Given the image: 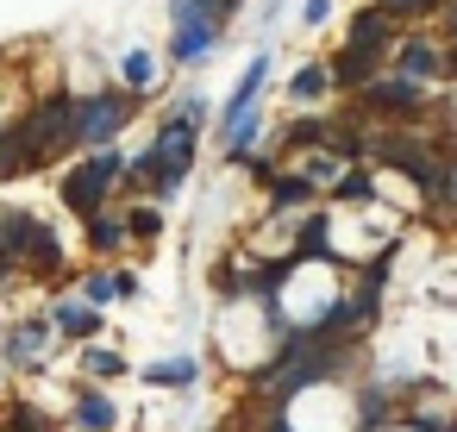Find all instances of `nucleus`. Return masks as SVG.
<instances>
[{
	"instance_id": "2f4dec72",
	"label": "nucleus",
	"mask_w": 457,
	"mask_h": 432,
	"mask_svg": "<svg viewBox=\"0 0 457 432\" xmlns=\"http://www.w3.org/2000/svg\"><path fill=\"white\" fill-rule=\"evenodd\" d=\"M438 7H445V0H438Z\"/></svg>"
},
{
	"instance_id": "c756f323",
	"label": "nucleus",
	"mask_w": 457,
	"mask_h": 432,
	"mask_svg": "<svg viewBox=\"0 0 457 432\" xmlns=\"http://www.w3.org/2000/svg\"><path fill=\"white\" fill-rule=\"evenodd\" d=\"M438 76H451V82H457V45H451V51L438 57Z\"/></svg>"
},
{
	"instance_id": "5701e85b",
	"label": "nucleus",
	"mask_w": 457,
	"mask_h": 432,
	"mask_svg": "<svg viewBox=\"0 0 457 432\" xmlns=\"http://www.w3.org/2000/svg\"><path fill=\"white\" fill-rule=\"evenodd\" d=\"M126 232L157 238V232H163V207H132V213H126Z\"/></svg>"
},
{
	"instance_id": "7ed1b4c3",
	"label": "nucleus",
	"mask_w": 457,
	"mask_h": 432,
	"mask_svg": "<svg viewBox=\"0 0 457 432\" xmlns=\"http://www.w3.org/2000/svg\"><path fill=\"white\" fill-rule=\"evenodd\" d=\"M120 182H126V157L120 151H95L88 163H76L63 176V207L82 213V220H95L101 201H107V188H120Z\"/></svg>"
},
{
	"instance_id": "ddd939ff",
	"label": "nucleus",
	"mask_w": 457,
	"mask_h": 432,
	"mask_svg": "<svg viewBox=\"0 0 457 432\" xmlns=\"http://www.w3.org/2000/svg\"><path fill=\"white\" fill-rule=\"evenodd\" d=\"M51 326H57L63 338H95V332H101V313H95V301H88V307H76V301H70V307H57V313H51Z\"/></svg>"
},
{
	"instance_id": "dca6fc26",
	"label": "nucleus",
	"mask_w": 457,
	"mask_h": 432,
	"mask_svg": "<svg viewBox=\"0 0 457 432\" xmlns=\"http://www.w3.org/2000/svg\"><path fill=\"white\" fill-rule=\"evenodd\" d=\"M270 201H276V207H301V201H313V182H307V176H282V170H276V176H270Z\"/></svg>"
},
{
	"instance_id": "bb28decb",
	"label": "nucleus",
	"mask_w": 457,
	"mask_h": 432,
	"mask_svg": "<svg viewBox=\"0 0 457 432\" xmlns=\"http://www.w3.org/2000/svg\"><path fill=\"white\" fill-rule=\"evenodd\" d=\"M301 251H326V220H320V213L301 226Z\"/></svg>"
},
{
	"instance_id": "393cba45",
	"label": "nucleus",
	"mask_w": 457,
	"mask_h": 432,
	"mask_svg": "<svg viewBox=\"0 0 457 432\" xmlns=\"http://www.w3.org/2000/svg\"><path fill=\"white\" fill-rule=\"evenodd\" d=\"M88 376L113 382V376H126V357H120V351H88Z\"/></svg>"
},
{
	"instance_id": "4be33fe9",
	"label": "nucleus",
	"mask_w": 457,
	"mask_h": 432,
	"mask_svg": "<svg viewBox=\"0 0 457 432\" xmlns=\"http://www.w3.org/2000/svg\"><path fill=\"white\" fill-rule=\"evenodd\" d=\"M376 7H382V13L401 26V20H426V13L438 7V0H376Z\"/></svg>"
},
{
	"instance_id": "2eb2a0df",
	"label": "nucleus",
	"mask_w": 457,
	"mask_h": 432,
	"mask_svg": "<svg viewBox=\"0 0 457 432\" xmlns=\"http://www.w3.org/2000/svg\"><path fill=\"white\" fill-rule=\"evenodd\" d=\"M76 420H82L88 432H113V420H120V407H113L107 395H95V388H88V395L76 401Z\"/></svg>"
},
{
	"instance_id": "aec40b11",
	"label": "nucleus",
	"mask_w": 457,
	"mask_h": 432,
	"mask_svg": "<svg viewBox=\"0 0 457 432\" xmlns=\"http://www.w3.org/2000/svg\"><path fill=\"white\" fill-rule=\"evenodd\" d=\"M332 195H338V201H370V195H376V182H370V170H351V176H338V182H332Z\"/></svg>"
},
{
	"instance_id": "9b49d317",
	"label": "nucleus",
	"mask_w": 457,
	"mask_h": 432,
	"mask_svg": "<svg viewBox=\"0 0 457 432\" xmlns=\"http://www.w3.org/2000/svg\"><path fill=\"white\" fill-rule=\"evenodd\" d=\"M220 38H226L220 26H176V45H170V57H176V63H201V57H207Z\"/></svg>"
},
{
	"instance_id": "f257e3e1",
	"label": "nucleus",
	"mask_w": 457,
	"mask_h": 432,
	"mask_svg": "<svg viewBox=\"0 0 457 432\" xmlns=\"http://www.w3.org/2000/svg\"><path fill=\"white\" fill-rule=\"evenodd\" d=\"M13 138H20V151H26L32 170L51 163V157H63V151L76 145V101H70V95L38 101L26 120H13Z\"/></svg>"
},
{
	"instance_id": "f8f14e48",
	"label": "nucleus",
	"mask_w": 457,
	"mask_h": 432,
	"mask_svg": "<svg viewBox=\"0 0 457 432\" xmlns=\"http://www.w3.org/2000/svg\"><path fill=\"white\" fill-rule=\"evenodd\" d=\"M263 82H270V51H263V57H251V70L238 76V88H232V101H226V113H245V107H257V95H263Z\"/></svg>"
},
{
	"instance_id": "1a4fd4ad",
	"label": "nucleus",
	"mask_w": 457,
	"mask_h": 432,
	"mask_svg": "<svg viewBox=\"0 0 457 432\" xmlns=\"http://www.w3.org/2000/svg\"><path fill=\"white\" fill-rule=\"evenodd\" d=\"M420 195H426V207H432L438 220H457V157H438V176H432Z\"/></svg>"
},
{
	"instance_id": "412c9836",
	"label": "nucleus",
	"mask_w": 457,
	"mask_h": 432,
	"mask_svg": "<svg viewBox=\"0 0 457 432\" xmlns=\"http://www.w3.org/2000/svg\"><path fill=\"white\" fill-rule=\"evenodd\" d=\"M45 332H51V326H45V320H32V326H20V332H13V338H7V357H32V351H38V345H45Z\"/></svg>"
},
{
	"instance_id": "20e7f679",
	"label": "nucleus",
	"mask_w": 457,
	"mask_h": 432,
	"mask_svg": "<svg viewBox=\"0 0 457 432\" xmlns=\"http://www.w3.org/2000/svg\"><path fill=\"white\" fill-rule=\"evenodd\" d=\"M357 120L370 113V120H420L426 113V82H413V76H370L357 95Z\"/></svg>"
},
{
	"instance_id": "7c9ffc66",
	"label": "nucleus",
	"mask_w": 457,
	"mask_h": 432,
	"mask_svg": "<svg viewBox=\"0 0 457 432\" xmlns=\"http://www.w3.org/2000/svg\"><path fill=\"white\" fill-rule=\"evenodd\" d=\"M451 32H457V0H451Z\"/></svg>"
},
{
	"instance_id": "9d476101",
	"label": "nucleus",
	"mask_w": 457,
	"mask_h": 432,
	"mask_svg": "<svg viewBox=\"0 0 457 432\" xmlns=\"http://www.w3.org/2000/svg\"><path fill=\"white\" fill-rule=\"evenodd\" d=\"M63 263V238L38 220V232H32V245H26V257H20V270H32V276H51Z\"/></svg>"
},
{
	"instance_id": "c85d7f7f",
	"label": "nucleus",
	"mask_w": 457,
	"mask_h": 432,
	"mask_svg": "<svg viewBox=\"0 0 457 432\" xmlns=\"http://www.w3.org/2000/svg\"><path fill=\"white\" fill-rule=\"evenodd\" d=\"M326 13H332V0H301V20H307V26H320Z\"/></svg>"
},
{
	"instance_id": "6e6552de",
	"label": "nucleus",
	"mask_w": 457,
	"mask_h": 432,
	"mask_svg": "<svg viewBox=\"0 0 457 432\" xmlns=\"http://www.w3.org/2000/svg\"><path fill=\"white\" fill-rule=\"evenodd\" d=\"M326 70H332V88L357 95V88H363L370 76H382V57H370V51H351V45H345V51H338V57L326 63Z\"/></svg>"
},
{
	"instance_id": "b1692460",
	"label": "nucleus",
	"mask_w": 457,
	"mask_h": 432,
	"mask_svg": "<svg viewBox=\"0 0 457 432\" xmlns=\"http://www.w3.org/2000/svg\"><path fill=\"white\" fill-rule=\"evenodd\" d=\"M151 382H170V388H188L195 382V363L188 357H176V363H157V370H145Z\"/></svg>"
},
{
	"instance_id": "423d86ee",
	"label": "nucleus",
	"mask_w": 457,
	"mask_h": 432,
	"mask_svg": "<svg viewBox=\"0 0 457 432\" xmlns=\"http://www.w3.org/2000/svg\"><path fill=\"white\" fill-rule=\"evenodd\" d=\"M345 45H351V51H370V57H388V51H395V20H388L382 7H363V13L351 20Z\"/></svg>"
},
{
	"instance_id": "6ab92c4d",
	"label": "nucleus",
	"mask_w": 457,
	"mask_h": 432,
	"mask_svg": "<svg viewBox=\"0 0 457 432\" xmlns=\"http://www.w3.org/2000/svg\"><path fill=\"white\" fill-rule=\"evenodd\" d=\"M120 76H126V88H132V95H138V88H151V82H157V63H151V57H145V51H132V57H126V70H120Z\"/></svg>"
},
{
	"instance_id": "cd10ccee",
	"label": "nucleus",
	"mask_w": 457,
	"mask_h": 432,
	"mask_svg": "<svg viewBox=\"0 0 457 432\" xmlns=\"http://www.w3.org/2000/svg\"><path fill=\"white\" fill-rule=\"evenodd\" d=\"M201 113H207V107H201V101H182V107H176V113H170V120H182V126H195V132H201Z\"/></svg>"
},
{
	"instance_id": "f03ea898",
	"label": "nucleus",
	"mask_w": 457,
	"mask_h": 432,
	"mask_svg": "<svg viewBox=\"0 0 457 432\" xmlns=\"http://www.w3.org/2000/svg\"><path fill=\"white\" fill-rule=\"evenodd\" d=\"M363 157H370V163H395L407 182L426 188V182L438 176V157H445V151H438L432 138H420L413 126H401V132H370V138H363Z\"/></svg>"
},
{
	"instance_id": "f3484780",
	"label": "nucleus",
	"mask_w": 457,
	"mask_h": 432,
	"mask_svg": "<svg viewBox=\"0 0 457 432\" xmlns=\"http://www.w3.org/2000/svg\"><path fill=\"white\" fill-rule=\"evenodd\" d=\"M13 176H32V163H26V151H20V138H13V126H0V182H13Z\"/></svg>"
},
{
	"instance_id": "a878e982",
	"label": "nucleus",
	"mask_w": 457,
	"mask_h": 432,
	"mask_svg": "<svg viewBox=\"0 0 457 432\" xmlns=\"http://www.w3.org/2000/svg\"><path fill=\"white\" fill-rule=\"evenodd\" d=\"M7 432H45V413L20 401V407H7Z\"/></svg>"
},
{
	"instance_id": "4468645a",
	"label": "nucleus",
	"mask_w": 457,
	"mask_h": 432,
	"mask_svg": "<svg viewBox=\"0 0 457 432\" xmlns=\"http://www.w3.org/2000/svg\"><path fill=\"white\" fill-rule=\"evenodd\" d=\"M326 88H332V70H326V63H301V70H295V82H288V95H295L301 107H307V101H320Z\"/></svg>"
},
{
	"instance_id": "39448f33",
	"label": "nucleus",
	"mask_w": 457,
	"mask_h": 432,
	"mask_svg": "<svg viewBox=\"0 0 457 432\" xmlns=\"http://www.w3.org/2000/svg\"><path fill=\"white\" fill-rule=\"evenodd\" d=\"M132 113H138V95L132 88H101V95L76 101V145H107Z\"/></svg>"
},
{
	"instance_id": "a211bd4d",
	"label": "nucleus",
	"mask_w": 457,
	"mask_h": 432,
	"mask_svg": "<svg viewBox=\"0 0 457 432\" xmlns=\"http://www.w3.org/2000/svg\"><path fill=\"white\" fill-rule=\"evenodd\" d=\"M88 238H95V251H120V245H126L132 232H126V220H120V213H95Z\"/></svg>"
},
{
	"instance_id": "0eeeda50",
	"label": "nucleus",
	"mask_w": 457,
	"mask_h": 432,
	"mask_svg": "<svg viewBox=\"0 0 457 432\" xmlns=\"http://www.w3.org/2000/svg\"><path fill=\"white\" fill-rule=\"evenodd\" d=\"M438 45L432 38H395V51H388V70L395 76H413V82H432L438 76Z\"/></svg>"
}]
</instances>
